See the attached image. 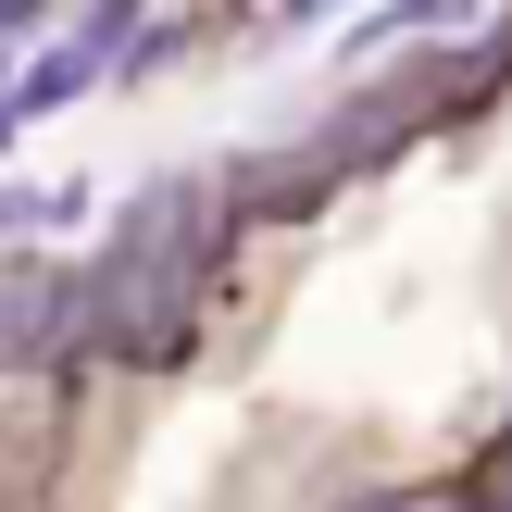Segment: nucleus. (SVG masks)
Wrapping results in <instances>:
<instances>
[]
</instances>
